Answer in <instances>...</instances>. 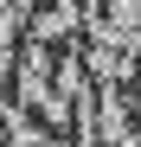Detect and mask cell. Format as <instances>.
I'll return each mask as SVG.
<instances>
[{
  "label": "cell",
  "instance_id": "1",
  "mask_svg": "<svg viewBox=\"0 0 141 147\" xmlns=\"http://www.w3.org/2000/svg\"><path fill=\"white\" fill-rule=\"evenodd\" d=\"M128 147H141V134H135V141H128Z\"/></svg>",
  "mask_w": 141,
  "mask_h": 147
}]
</instances>
